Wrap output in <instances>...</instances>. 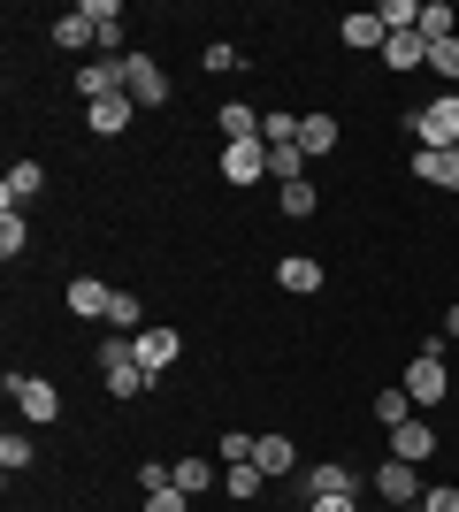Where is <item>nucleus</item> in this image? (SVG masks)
<instances>
[{"label":"nucleus","mask_w":459,"mask_h":512,"mask_svg":"<svg viewBox=\"0 0 459 512\" xmlns=\"http://www.w3.org/2000/svg\"><path fill=\"white\" fill-rule=\"evenodd\" d=\"M199 62L215 69V77H230V69H245V54H238V46H230V39H215V46H207V54H199Z\"/></svg>","instance_id":"e433bc0d"},{"label":"nucleus","mask_w":459,"mask_h":512,"mask_svg":"<svg viewBox=\"0 0 459 512\" xmlns=\"http://www.w3.org/2000/svg\"><path fill=\"white\" fill-rule=\"evenodd\" d=\"M368 490L383 497V505H391V512H414L429 482H421V467H406V459H383V467L368 474Z\"/></svg>","instance_id":"423d86ee"},{"label":"nucleus","mask_w":459,"mask_h":512,"mask_svg":"<svg viewBox=\"0 0 459 512\" xmlns=\"http://www.w3.org/2000/svg\"><path fill=\"white\" fill-rule=\"evenodd\" d=\"M131 115H138L131 92H108V100L85 107V130H92V138H123V130H131Z\"/></svg>","instance_id":"f8f14e48"},{"label":"nucleus","mask_w":459,"mask_h":512,"mask_svg":"<svg viewBox=\"0 0 459 512\" xmlns=\"http://www.w3.org/2000/svg\"><path fill=\"white\" fill-rule=\"evenodd\" d=\"M337 138H345V130H337V115H299V146H306V161H329V153H337Z\"/></svg>","instance_id":"412c9836"},{"label":"nucleus","mask_w":459,"mask_h":512,"mask_svg":"<svg viewBox=\"0 0 459 512\" xmlns=\"http://www.w3.org/2000/svg\"><path fill=\"white\" fill-rule=\"evenodd\" d=\"M306 169H314V161H306V146H268V176H276V184H299Z\"/></svg>","instance_id":"cd10ccee"},{"label":"nucleus","mask_w":459,"mask_h":512,"mask_svg":"<svg viewBox=\"0 0 459 512\" xmlns=\"http://www.w3.org/2000/svg\"><path fill=\"white\" fill-rule=\"evenodd\" d=\"M176 490H184V497H192V505H199V497H207V490H215V482H222V474H215V459H199V451H192V459H176Z\"/></svg>","instance_id":"4be33fe9"},{"label":"nucleus","mask_w":459,"mask_h":512,"mask_svg":"<svg viewBox=\"0 0 459 512\" xmlns=\"http://www.w3.org/2000/svg\"><path fill=\"white\" fill-rule=\"evenodd\" d=\"M123 92H131L138 107H169V69L153 62L146 46H131V54H123Z\"/></svg>","instance_id":"39448f33"},{"label":"nucleus","mask_w":459,"mask_h":512,"mask_svg":"<svg viewBox=\"0 0 459 512\" xmlns=\"http://www.w3.org/2000/svg\"><path fill=\"white\" fill-rule=\"evenodd\" d=\"M261 146H299V115H284V107H276V115L261 123Z\"/></svg>","instance_id":"c9c22d12"},{"label":"nucleus","mask_w":459,"mask_h":512,"mask_svg":"<svg viewBox=\"0 0 459 512\" xmlns=\"http://www.w3.org/2000/svg\"><path fill=\"white\" fill-rule=\"evenodd\" d=\"M39 192H46V161H31V153H23L16 169L0 176V214H23V207H31Z\"/></svg>","instance_id":"1a4fd4ad"},{"label":"nucleus","mask_w":459,"mask_h":512,"mask_svg":"<svg viewBox=\"0 0 459 512\" xmlns=\"http://www.w3.org/2000/svg\"><path fill=\"white\" fill-rule=\"evenodd\" d=\"M108 329H115V337H138V329H146V314H138V299H131V291H115V306H108Z\"/></svg>","instance_id":"473e14b6"},{"label":"nucleus","mask_w":459,"mask_h":512,"mask_svg":"<svg viewBox=\"0 0 459 512\" xmlns=\"http://www.w3.org/2000/svg\"><path fill=\"white\" fill-rule=\"evenodd\" d=\"M337 39H345L352 54H383V39H391V31H383V16H375V8H352V16H337Z\"/></svg>","instance_id":"ddd939ff"},{"label":"nucleus","mask_w":459,"mask_h":512,"mask_svg":"<svg viewBox=\"0 0 459 512\" xmlns=\"http://www.w3.org/2000/svg\"><path fill=\"white\" fill-rule=\"evenodd\" d=\"M54 46H62V54H85V46H100V31L85 23V8H69V16L54 23Z\"/></svg>","instance_id":"b1692460"},{"label":"nucleus","mask_w":459,"mask_h":512,"mask_svg":"<svg viewBox=\"0 0 459 512\" xmlns=\"http://www.w3.org/2000/svg\"><path fill=\"white\" fill-rule=\"evenodd\" d=\"M306 512H360V497H314Z\"/></svg>","instance_id":"58836bf2"},{"label":"nucleus","mask_w":459,"mask_h":512,"mask_svg":"<svg viewBox=\"0 0 459 512\" xmlns=\"http://www.w3.org/2000/svg\"><path fill=\"white\" fill-rule=\"evenodd\" d=\"M222 490L238 497V505H253V497H261V490H268V474H261V467H253V459H245V467H222Z\"/></svg>","instance_id":"bb28decb"},{"label":"nucleus","mask_w":459,"mask_h":512,"mask_svg":"<svg viewBox=\"0 0 459 512\" xmlns=\"http://www.w3.org/2000/svg\"><path fill=\"white\" fill-rule=\"evenodd\" d=\"M131 352H138V367H146L153 383H161V375H169V367L184 360V337H176V329H138V337H131Z\"/></svg>","instance_id":"9d476101"},{"label":"nucleus","mask_w":459,"mask_h":512,"mask_svg":"<svg viewBox=\"0 0 459 512\" xmlns=\"http://www.w3.org/2000/svg\"><path fill=\"white\" fill-rule=\"evenodd\" d=\"M421 39H429V46H437V39H459L452 0H421Z\"/></svg>","instance_id":"393cba45"},{"label":"nucleus","mask_w":459,"mask_h":512,"mask_svg":"<svg viewBox=\"0 0 459 512\" xmlns=\"http://www.w3.org/2000/svg\"><path fill=\"white\" fill-rule=\"evenodd\" d=\"M253 451H261V436H253V428H222V444H215V459H222V467H245V459H253Z\"/></svg>","instance_id":"c756f323"},{"label":"nucleus","mask_w":459,"mask_h":512,"mask_svg":"<svg viewBox=\"0 0 459 512\" xmlns=\"http://www.w3.org/2000/svg\"><path fill=\"white\" fill-rule=\"evenodd\" d=\"M253 467H261L268 482H291V474H299V444H291L284 428H268V436H261V451H253Z\"/></svg>","instance_id":"4468645a"},{"label":"nucleus","mask_w":459,"mask_h":512,"mask_svg":"<svg viewBox=\"0 0 459 512\" xmlns=\"http://www.w3.org/2000/svg\"><path fill=\"white\" fill-rule=\"evenodd\" d=\"M429 69H437L444 92H459V39H437V46H429Z\"/></svg>","instance_id":"2f4dec72"},{"label":"nucleus","mask_w":459,"mask_h":512,"mask_svg":"<svg viewBox=\"0 0 459 512\" xmlns=\"http://www.w3.org/2000/svg\"><path fill=\"white\" fill-rule=\"evenodd\" d=\"M92 367H100V390H108V398H123V406H131V398H146L153 390V375L146 367H138V352H131V337H100L92 344Z\"/></svg>","instance_id":"f257e3e1"},{"label":"nucleus","mask_w":459,"mask_h":512,"mask_svg":"<svg viewBox=\"0 0 459 512\" xmlns=\"http://www.w3.org/2000/svg\"><path fill=\"white\" fill-rule=\"evenodd\" d=\"M437 337H444V344H452V337H459V299H452V306H444V329H437Z\"/></svg>","instance_id":"ea45409f"},{"label":"nucleus","mask_w":459,"mask_h":512,"mask_svg":"<svg viewBox=\"0 0 459 512\" xmlns=\"http://www.w3.org/2000/svg\"><path fill=\"white\" fill-rule=\"evenodd\" d=\"M375 421H383V436H391L398 421H414V398H406V383H391V390H375Z\"/></svg>","instance_id":"a878e982"},{"label":"nucleus","mask_w":459,"mask_h":512,"mask_svg":"<svg viewBox=\"0 0 459 512\" xmlns=\"http://www.w3.org/2000/svg\"><path fill=\"white\" fill-rule=\"evenodd\" d=\"M276 283H284L291 299H314V291H322V260L314 253H284L276 260Z\"/></svg>","instance_id":"aec40b11"},{"label":"nucleus","mask_w":459,"mask_h":512,"mask_svg":"<svg viewBox=\"0 0 459 512\" xmlns=\"http://www.w3.org/2000/svg\"><path fill=\"white\" fill-rule=\"evenodd\" d=\"M421 512H459V482H429V490H421Z\"/></svg>","instance_id":"4c0bfd02"},{"label":"nucleus","mask_w":459,"mask_h":512,"mask_svg":"<svg viewBox=\"0 0 459 512\" xmlns=\"http://www.w3.org/2000/svg\"><path fill=\"white\" fill-rule=\"evenodd\" d=\"M414 512H421V505H414Z\"/></svg>","instance_id":"a19ab883"},{"label":"nucleus","mask_w":459,"mask_h":512,"mask_svg":"<svg viewBox=\"0 0 459 512\" xmlns=\"http://www.w3.org/2000/svg\"><path fill=\"white\" fill-rule=\"evenodd\" d=\"M414 176L421 184H437V192H459V146H414Z\"/></svg>","instance_id":"6ab92c4d"},{"label":"nucleus","mask_w":459,"mask_h":512,"mask_svg":"<svg viewBox=\"0 0 459 512\" xmlns=\"http://www.w3.org/2000/svg\"><path fill=\"white\" fill-rule=\"evenodd\" d=\"M31 459H39V444H31L23 428H8V436H0V467H8V474H23Z\"/></svg>","instance_id":"7c9ffc66"},{"label":"nucleus","mask_w":459,"mask_h":512,"mask_svg":"<svg viewBox=\"0 0 459 512\" xmlns=\"http://www.w3.org/2000/svg\"><path fill=\"white\" fill-rule=\"evenodd\" d=\"M299 497L314 505V497H360V474L345 467V459H314V467H299Z\"/></svg>","instance_id":"0eeeda50"},{"label":"nucleus","mask_w":459,"mask_h":512,"mask_svg":"<svg viewBox=\"0 0 459 512\" xmlns=\"http://www.w3.org/2000/svg\"><path fill=\"white\" fill-rule=\"evenodd\" d=\"M261 123H268V115H261L253 100H222V107H215L222 146H261Z\"/></svg>","instance_id":"9b49d317"},{"label":"nucleus","mask_w":459,"mask_h":512,"mask_svg":"<svg viewBox=\"0 0 459 512\" xmlns=\"http://www.w3.org/2000/svg\"><path fill=\"white\" fill-rule=\"evenodd\" d=\"M8 398H16V413L31 428H54V421H62V390L46 383V375H8Z\"/></svg>","instance_id":"20e7f679"},{"label":"nucleus","mask_w":459,"mask_h":512,"mask_svg":"<svg viewBox=\"0 0 459 512\" xmlns=\"http://www.w3.org/2000/svg\"><path fill=\"white\" fill-rule=\"evenodd\" d=\"M23 253H31V222H23V214H0V260L16 268Z\"/></svg>","instance_id":"c85d7f7f"},{"label":"nucleus","mask_w":459,"mask_h":512,"mask_svg":"<svg viewBox=\"0 0 459 512\" xmlns=\"http://www.w3.org/2000/svg\"><path fill=\"white\" fill-rule=\"evenodd\" d=\"M62 299H69V314H77V321H108L115 291H108L100 276H69V291H62Z\"/></svg>","instance_id":"a211bd4d"},{"label":"nucleus","mask_w":459,"mask_h":512,"mask_svg":"<svg viewBox=\"0 0 459 512\" xmlns=\"http://www.w3.org/2000/svg\"><path fill=\"white\" fill-rule=\"evenodd\" d=\"M276 207H284L291 222H314V214H322V192H314V176H299V184H276Z\"/></svg>","instance_id":"5701e85b"},{"label":"nucleus","mask_w":459,"mask_h":512,"mask_svg":"<svg viewBox=\"0 0 459 512\" xmlns=\"http://www.w3.org/2000/svg\"><path fill=\"white\" fill-rule=\"evenodd\" d=\"M391 459H406V467H429V459H437V421H429V413L398 421V428H391Z\"/></svg>","instance_id":"6e6552de"},{"label":"nucleus","mask_w":459,"mask_h":512,"mask_svg":"<svg viewBox=\"0 0 459 512\" xmlns=\"http://www.w3.org/2000/svg\"><path fill=\"white\" fill-rule=\"evenodd\" d=\"M108 92H123V62H108V54H92V62H77V100H108Z\"/></svg>","instance_id":"dca6fc26"},{"label":"nucleus","mask_w":459,"mask_h":512,"mask_svg":"<svg viewBox=\"0 0 459 512\" xmlns=\"http://www.w3.org/2000/svg\"><path fill=\"white\" fill-rule=\"evenodd\" d=\"M375 16H383V31H421V0H383Z\"/></svg>","instance_id":"72a5a7b5"},{"label":"nucleus","mask_w":459,"mask_h":512,"mask_svg":"<svg viewBox=\"0 0 459 512\" xmlns=\"http://www.w3.org/2000/svg\"><path fill=\"white\" fill-rule=\"evenodd\" d=\"M406 130H414V146H459V92H437V100H421L414 115H406Z\"/></svg>","instance_id":"7ed1b4c3"},{"label":"nucleus","mask_w":459,"mask_h":512,"mask_svg":"<svg viewBox=\"0 0 459 512\" xmlns=\"http://www.w3.org/2000/svg\"><path fill=\"white\" fill-rule=\"evenodd\" d=\"M261 176H268V146H222V184L253 192Z\"/></svg>","instance_id":"2eb2a0df"},{"label":"nucleus","mask_w":459,"mask_h":512,"mask_svg":"<svg viewBox=\"0 0 459 512\" xmlns=\"http://www.w3.org/2000/svg\"><path fill=\"white\" fill-rule=\"evenodd\" d=\"M398 383H406V398H414V413H437L444 398H452V390H459V375H452V360H444V352H429V344H421L414 360H406V375H398Z\"/></svg>","instance_id":"f03ea898"},{"label":"nucleus","mask_w":459,"mask_h":512,"mask_svg":"<svg viewBox=\"0 0 459 512\" xmlns=\"http://www.w3.org/2000/svg\"><path fill=\"white\" fill-rule=\"evenodd\" d=\"M383 69H391V77L429 69V39H421V31H391V39H383Z\"/></svg>","instance_id":"f3484780"},{"label":"nucleus","mask_w":459,"mask_h":512,"mask_svg":"<svg viewBox=\"0 0 459 512\" xmlns=\"http://www.w3.org/2000/svg\"><path fill=\"white\" fill-rule=\"evenodd\" d=\"M138 512H199V505L169 482V490H138Z\"/></svg>","instance_id":"f704fd0d"}]
</instances>
